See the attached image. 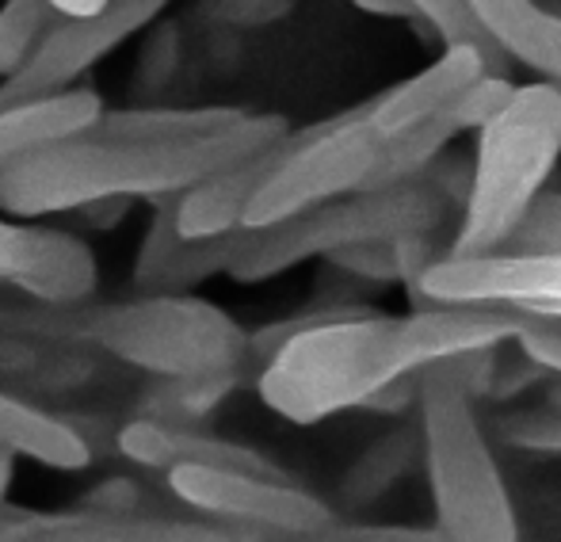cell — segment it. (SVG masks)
<instances>
[{"label": "cell", "mask_w": 561, "mask_h": 542, "mask_svg": "<svg viewBox=\"0 0 561 542\" xmlns=\"http://www.w3.org/2000/svg\"><path fill=\"white\" fill-rule=\"evenodd\" d=\"M176 203L180 195L153 203V222L141 233L130 272L138 295H187L215 275H229V264L241 249L244 230L218 238H184L176 226Z\"/></svg>", "instance_id": "obj_12"}, {"label": "cell", "mask_w": 561, "mask_h": 542, "mask_svg": "<svg viewBox=\"0 0 561 542\" xmlns=\"http://www.w3.org/2000/svg\"><path fill=\"white\" fill-rule=\"evenodd\" d=\"M501 443L531 454H561V408H516L496 420Z\"/></svg>", "instance_id": "obj_27"}, {"label": "cell", "mask_w": 561, "mask_h": 542, "mask_svg": "<svg viewBox=\"0 0 561 542\" xmlns=\"http://www.w3.org/2000/svg\"><path fill=\"white\" fill-rule=\"evenodd\" d=\"M115 447L123 459L138 462L146 470H176V466H215V470H249L264 477H287L267 454L252 451L233 439L203 436L184 424H161V420H130L115 436Z\"/></svg>", "instance_id": "obj_15"}, {"label": "cell", "mask_w": 561, "mask_h": 542, "mask_svg": "<svg viewBox=\"0 0 561 542\" xmlns=\"http://www.w3.org/2000/svg\"><path fill=\"white\" fill-rule=\"evenodd\" d=\"M504 249L512 253H535V256H561V187H547L539 195L519 230Z\"/></svg>", "instance_id": "obj_28"}, {"label": "cell", "mask_w": 561, "mask_h": 542, "mask_svg": "<svg viewBox=\"0 0 561 542\" xmlns=\"http://www.w3.org/2000/svg\"><path fill=\"white\" fill-rule=\"evenodd\" d=\"M485 73H493L485 50L466 43L444 46V54L432 66H424L416 77L386 89L382 96L367 100V119L382 138H398L405 130H413L416 123H424L428 115H436L439 107H447L458 92H466Z\"/></svg>", "instance_id": "obj_16"}, {"label": "cell", "mask_w": 561, "mask_h": 542, "mask_svg": "<svg viewBox=\"0 0 561 542\" xmlns=\"http://www.w3.org/2000/svg\"><path fill=\"white\" fill-rule=\"evenodd\" d=\"M46 351L35 348L31 341H23V336H8L0 333V374H8V379H23V374H35L38 364H43Z\"/></svg>", "instance_id": "obj_34"}, {"label": "cell", "mask_w": 561, "mask_h": 542, "mask_svg": "<svg viewBox=\"0 0 561 542\" xmlns=\"http://www.w3.org/2000/svg\"><path fill=\"white\" fill-rule=\"evenodd\" d=\"M413 305H501V310H542L561 302V256H535L493 249V253H444L409 287Z\"/></svg>", "instance_id": "obj_10"}, {"label": "cell", "mask_w": 561, "mask_h": 542, "mask_svg": "<svg viewBox=\"0 0 561 542\" xmlns=\"http://www.w3.org/2000/svg\"><path fill=\"white\" fill-rule=\"evenodd\" d=\"M287 138L267 146L264 153L249 157L241 164H229V169L207 176L203 184L187 187L176 203V226L184 238H218V233L244 230V215H249V203L256 199V192L264 187V180L275 172L283 157Z\"/></svg>", "instance_id": "obj_18"}, {"label": "cell", "mask_w": 561, "mask_h": 542, "mask_svg": "<svg viewBox=\"0 0 561 542\" xmlns=\"http://www.w3.org/2000/svg\"><path fill=\"white\" fill-rule=\"evenodd\" d=\"M58 15L61 12L54 0H4L0 4V81L20 73L35 58Z\"/></svg>", "instance_id": "obj_25"}, {"label": "cell", "mask_w": 561, "mask_h": 542, "mask_svg": "<svg viewBox=\"0 0 561 542\" xmlns=\"http://www.w3.org/2000/svg\"><path fill=\"white\" fill-rule=\"evenodd\" d=\"M455 199L428 176L416 172L413 180L378 187V192H352L344 199L295 215L287 222L244 230L241 249L229 264L233 282H267L275 275L298 268L306 261H329L333 253L363 241H393L405 233H436L444 226Z\"/></svg>", "instance_id": "obj_5"}, {"label": "cell", "mask_w": 561, "mask_h": 542, "mask_svg": "<svg viewBox=\"0 0 561 542\" xmlns=\"http://www.w3.org/2000/svg\"><path fill=\"white\" fill-rule=\"evenodd\" d=\"M0 447L15 459H31L61 474L92 466V439L77 424L23 402L8 390H0Z\"/></svg>", "instance_id": "obj_21"}, {"label": "cell", "mask_w": 561, "mask_h": 542, "mask_svg": "<svg viewBox=\"0 0 561 542\" xmlns=\"http://www.w3.org/2000/svg\"><path fill=\"white\" fill-rule=\"evenodd\" d=\"M516 92V81L504 73H485L481 81H473L466 92H458L447 107H439L436 115H428L424 123H416L413 130L398 138H386V161L382 169L370 176V184L363 192H378V187L401 184L413 180L416 172L428 169L436 157H444V149L466 130H481Z\"/></svg>", "instance_id": "obj_13"}, {"label": "cell", "mask_w": 561, "mask_h": 542, "mask_svg": "<svg viewBox=\"0 0 561 542\" xmlns=\"http://www.w3.org/2000/svg\"><path fill=\"white\" fill-rule=\"evenodd\" d=\"M290 135L283 115H256L199 141H107L77 135L0 169V210L12 218L73 215L104 195L161 203L207 176L264 153Z\"/></svg>", "instance_id": "obj_1"}, {"label": "cell", "mask_w": 561, "mask_h": 542, "mask_svg": "<svg viewBox=\"0 0 561 542\" xmlns=\"http://www.w3.org/2000/svg\"><path fill=\"white\" fill-rule=\"evenodd\" d=\"M547 405L561 408V374H550L547 379Z\"/></svg>", "instance_id": "obj_40"}, {"label": "cell", "mask_w": 561, "mask_h": 542, "mask_svg": "<svg viewBox=\"0 0 561 542\" xmlns=\"http://www.w3.org/2000/svg\"><path fill=\"white\" fill-rule=\"evenodd\" d=\"M352 4L367 15H382V20H409V15H416L409 0H352Z\"/></svg>", "instance_id": "obj_37"}, {"label": "cell", "mask_w": 561, "mask_h": 542, "mask_svg": "<svg viewBox=\"0 0 561 542\" xmlns=\"http://www.w3.org/2000/svg\"><path fill=\"white\" fill-rule=\"evenodd\" d=\"M0 282L35 302L77 305L100 287V264L89 241L54 226H15L0 210Z\"/></svg>", "instance_id": "obj_11"}, {"label": "cell", "mask_w": 561, "mask_h": 542, "mask_svg": "<svg viewBox=\"0 0 561 542\" xmlns=\"http://www.w3.org/2000/svg\"><path fill=\"white\" fill-rule=\"evenodd\" d=\"M84 341L157 379L233 374L252 359L244 333L222 305L187 295H141L89 313Z\"/></svg>", "instance_id": "obj_6"}, {"label": "cell", "mask_w": 561, "mask_h": 542, "mask_svg": "<svg viewBox=\"0 0 561 542\" xmlns=\"http://www.w3.org/2000/svg\"><path fill=\"white\" fill-rule=\"evenodd\" d=\"M27 542H241L215 523L161 520L138 512H43Z\"/></svg>", "instance_id": "obj_19"}, {"label": "cell", "mask_w": 561, "mask_h": 542, "mask_svg": "<svg viewBox=\"0 0 561 542\" xmlns=\"http://www.w3.org/2000/svg\"><path fill=\"white\" fill-rule=\"evenodd\" d=\"M104 112L107 107L100 92L84 89V84L4 104L0 107V169L20 157L38 153V149L84 135L89 127H96Z\"/></svg>", "instance_id": "obj_17"}, {"label": "cell", "mask_w": 561, "mask_h": 542, "mask_svg": "<svg viewBox=\"0 0 561 542\" xmlns=\"http://www.w3.org/2000/svg\"><path fill=\"white\" fill-rule=\"evenodd\" d=\"M489 35L516 66H527L561 89V0H470Z\"/></svg>", "instance_id": "obj_20"}, {"label": "cell", "mask_w": 561, "mask_h": 542, "mask_svg": "<svg viewBox=\"0 0 561 542\" xmlns=\"http://www.w3.org/2000/svg\"><path fill=\"white\" fill-rule=\"evenodd\" d=\"M547 374H561V313L516 310V341Z\"/></svg>", "instance_id": "obj_30"}, {"label": "cell", "mask_w": 561, "mask_h": 542, "mask_svg": "<svg viewBox=\"0 0 561 542\" xmlns=\"http://www.w3.org/2000/svg\"><path fill=\"white\" fill-rule=\"evenodd\" d=\"M386 161V138L370 127L367 104L313 127L290 130L275 172L249 203L244 230L287 222L295 215L363 192Z\"/></svg>", "instance_id": "obj_7"}, {"label": "cell", "mask_w": 561, "mask_h": 542, "mask_svg": "<svg viewBox=\"0 0 561 542\" xmlns=\"http://www.w3.org/2000/svg\"><path fill=\"white\" fill-rule=\"evenodd\" d=\"M550 379L547 367H539L531 356H527L519 344H512V351H493V371H489V390L485 397H493V402H512V397L527 394V390L535 387V382Z\"/></svg>", "instance_id": "obj_32"}, {"label": "cell", "mask_w": 561, "mask_h": 542, "mask_svg": "<svg viewBox=\"0 0 561 542\" xmlns=\"http://www.w3.org/2000/svg\"><path fill=\"white\" fill-rule=\"evenodd\" d=\"M329 268L352 275L359 282H375V287H390L401 282V261L393 241H363V245H347L329 256Z\"/></svg>", "instance_id": "obj_29"}, {"label": "cell", "mask_w": 561, "mask_h": 542, "mask_svg": "<svg viewBox=\"0 0 561 542\" xmlns=\"http://www.w3.org/2000/svg\"><path fill=\"white\" fill-rule=\"evenodd\" d=\"M12 474H15V454H8L4 447H0V500L12 489Z\"/></svg>", "instance_id": "obj_39"}, {"label": "cell", "mask_w": 561, "mask_h": 542, "mask_svg": "<svg viewBox=\"0 0 561 542\" xmlns=\"http://www.w3.org/2000/svg\"><path fill=\"white\" fill-rule=\"evenodd\" d=\"M295 542H447L439 528H413V523H329V528L302 535Z\"/></svg>", "instance_id": "obj_31"}, {"label": "cell", "mask_w": 561, "mask_h": 542, "mask_svg": "<svg viewBox=\"0 0 561 542\" xmlns=\"http://www.w3.org/2000/svg\"><path fill=\"white\" fill-rule=\"evenodd\" d=\"M561 161V89L516 84L512 100L478 130L470 192L447 253H493L512 241L527 210L550 187Z\"/></svg>", "instance_id": "obj_4"}, {"label": "cell", "mask_w": 561, "mask_h": 542, "mask_svg": "<svg viewBox=\"0 0 561 542\" xmlns=\"http://www.w3.org/2000/svg\"><path fill=\"white\" fill-rule=\"evenodd\" d=\"M81 500H84V508H92V512H138L141 489H138V482H130V477H104V482L92 485Z\"/></svg>", "instance_id": "obj_33"}, {"label": "cell", "mask_w": 561, "mask_h": 542, "mask_svg": "<svg viewBox=\"0 0 561 542\" xmlns=\"http://www.w3.org/2000/svg\"><path fill=\"white\" fill-rule=\"evenodd\" d=\"M54 4L66 15H89V12H96V8H104L107 0H54Z\"/></svg>", "instance_id": "obj_38"}, {"label": "cell", "mask_w": 561, "mask_h": 542, "mask_svg": "<svg viewBox=\"0 0 561 542\" xmlns=\"http://www.w3.org/2000/svg\"><path fill=\"white\" fill-rule=\"evenodd\" d=\"M413 462H421V424L416 428L413 424L390 428L347 466L344 482H340V500L347 508L375 505L413 470Z\"/></svg>", "instance_id": "obj_23"}, {"label": "cell", "mask_w": 561, "mask_h": 542, "mask_svg": "<svg viewBox=\"0 0 561 542\" xmlns=\"http://www.w3.org/2000/svg\"><path fill=\"white\" fill-rule=\"evenodd\" d=\"M241 374H195V379H157V387L141 397L149 420L161 424H184L192 428L199 416H207L215 405H222L237 387H241Z\"/></svg>", "instance_id": "obj_24"}, {"label": "cell", "mask_w": 561, "mask_h": 542, "mask_svg": "<svg viewBox=\"0 0 561 542\" xmlns=\"http://www.w3.org/2000/svg\"><path fill=\"white\" fill-rule=\"evenodd\" d=\"M413 374L401 351V318L382 310L310 325L260 364L256 394L290 424H321L363 408L386 382Z\"/></svg>", "instance_id": "obj_3"}, {"label": "cell", "mask_w": 561, "mask_h": 542, "mask_svg": "<svg viewBox=\"0 0 561 542\" xmlns=\"http://www.w3.org/2000/svg\"><path fill=\"white\" fill-rule=\"evenodd\" d=\"M169 489L195 512L295 539L313 535L336 520L325 500L290 485L287 477H264L249 470L176 466L169 470Z\"/></svg>", "instance_id": "obj_9"}, {"label": "cell", "mask_w": 561, "mask_h": 542, "mask_svg": "<svg viewBox=\"0 0 561 542\" xmlns=\"http://www.w3.org/2000/svg\"><path fill=\"white\" fill-rule=\"evenodd\" d=\"M542 310H550V313H561V302H558V305H542Z\"/></svg>", "instance_id": "obj_41"}, {"label": "cell", "mask_w": 561, "mask_h": 542, "mask_svg": "<svg viewBox=\"0 0 561 542\" xmlns=\"http://www.w3.org/2000/svg\"><path fill=\"white\" fill-rule=\"evenodd\" d=\"M134 203L138 199H130V195H104V199L84 203V207L73 210V215H81V222H89L92 230H115V226L130 215Z\"/></svg>", "instance_id": "obj_35"}, {"label": "cell", "mask_w": 561, "mask_h": 542, "mask_svg": "<svg viewBox=\"0 0 561 542\" xmlns=\"http://www.w3.org/2000/svg\"><path fill=\"white\" fill-rule=\"evenodd\" d=\"M244 119V107H118L100 115L84 135L107 141H199L226 135Z\"/></svg>", "instance_id": "obj_22"}, {"label": "cell", "mask_w": 561, "mask_h": 542, "mask_svg": "<svg viewBox=\"0 0 561 542\" xmlns=\"http://www.w3.org/2000/svg\"><path fill=\"white\" fill-rule=\"evenodd\" d=\"M43 512L35 508H20L12 500H0V542H27L35 535Z\"/></svg>", "instance_id": "obj_36"}, {"label": "cell", "mask_w": 561, "mask_h": 542, "mask_svg": "<svg viewBox=\"0 0 561 542\" xmlns=\"http://www.w3.org/2000/svg\"><path fill=\"white\" fill-rule=\"evenodd\" d=\"M516 341V310L501 305H421L401 318V351L409 371Z\"/></svg>", "instance_id": "obj_14"}, {"label": "cell", "mask_w": 561, "mask_h": 542, "mask_svg": "<svg viewBox=\"0 0 561 542\" xmlns=\"http://www.w3.org/2000/svg\"><path fill=\"white\" fill-rule=\"evenodd\" d=\"M421 379V462L436 528L447 542H519V516L481 428L478 397L466 390L455 359L416 371Z\"/></svg>", "instance_id": "obj_2"}, {"label": "cell", "mask_w": 561, "mask_h": 542, "mask_svg": "<svg viewBox=\"0 0 561 542\" xmlns=\"http://www.w3.org/2000/svg\"><path fill=\"white\" fill-rule=\"evenodd\" d=\"M409 4H413L416 20H424L439 38H444V46H462V43L478 46V50H485L493 73H504V77H508L512 66H516V61L501 50V43L485 31V23H481V15L473 12L470 0H409Z\"/></svg>", "instance_id": "obj_26"}, {"label": "cell", "mask_w": 561, "mask_h": 542, "mask_svg": "<svg viewBox=\"0 0 561 542\" xmlns=\"http://www.w3.org/2000/svg\"><path fill=\"white\" fill-rule=\"evenodd\" d=\"M169 4L172 0H107L104 8H96L89 15L61 12L58 23L46 31L35 58L20 73L0 81V107L81 84V77L89 69H96L107 54H115L138 31H146Z\"/></svg>", "instance_id": "obj_8"}]
</instances>
